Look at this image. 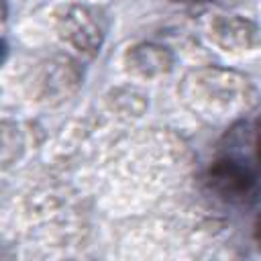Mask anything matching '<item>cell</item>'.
Masks as SVG:
<instances>
[{"instance_id":"6da1fadb","label":"cell","mask_w":261,"mask_h":261,"mask_svg":"<svg viewBox=\"0 0 261 261\" xmlns=\"http://www.w3.org/2000/svg\"><path fill=\"white\" fill-rule=\"evenodd\" d=\"M212 179H214L216 186H220L228 194L243 192V190H247V184H249L247 173L241 167L232 165V163H220V165H216L214 171H212Z\"/></svg>"}]
</instances>
